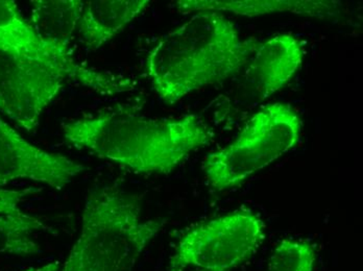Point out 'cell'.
<instances>
[{"label": "cell", "mask_w": 363, "mask_h": 271, "mask_svg": "<svg viewBox=\"0 0 363 271\" xmlns=\"http://www.w3.org/2000/svg\"><path fill=\"white\" fill-rule=\"evenodd\" d=\"M337 2L334 1H237V0H181L176 4L181 13L230 12L241 16L254 17L269 13L291 12L318 18L335 14Z\"/></svg>", "instance_id": "cell-11"}, {"label": "cell", "mask_w": 363, "mask_h": 271, "mask_svg": "<svg viewBox=\"0 0 363 271\" xmlns=\"http://www.w3.org/2000/svg\"><path fill=\"white\" fill-rule=\"evenodd\" d=\"M30 25L45 41L69 47L83 11L81 0H33Z\"/></svg>", "instance_id": "cell-12"}, {"label": "cell", "mask_w": 363, "mask_h": 271, "mask_svg": "<svg viewBox=\"0 0 363 271\" xmlns=\"http://www.w3.org/2000/svg\"><path fill=\"white\" fill-rule=\"evenodd\" d=\"M65 81L50 68L0 47V112L26 131L37 129Z\"/></svg>", "instance_id": "cell-7"}, {"label": "cell", "mask_w": 363, "mask_h": 271, "mask_svg": "<svg viewBox=\"0 0 363 271\" xmlns=\"http://www.w3.org/2000/svg\"><path fill=\"white\" fill-rule=\"evenodd\" d=\"M0 47L37 62L65 79H73L104 96H114L134 89L130 79L86 67L73 58L69 47L55 45L42 39L30 21L22 16L13 0H0Z\"/></svg>", "instance_id": "cell-6"}, {"label": "cell", "mask_w": 363, "mask_h": 271, "mask_svg": "<svg viewBox=\"0 0 363 271\" xmlns=\"http://www.w3.org/2000/svg\"><path fill=\"white\" fill-rule=\"evenodd\" d=\"M41 189L26 188L21 190H10L0 188V215L20 216L26 214L20 204L33 194L40 192Z\"/></svg>", "instance_id": "cell-15"}, {"label": "cell", "mask_w": 363, "mask_h": 271, "mask_svg": "<svg viewBox=\"0 0 363 271\" xmlns=\"http://www.w3.org/2000/svg\"><path fill=\"white\" fill-rule=\"evenodd\" d=\"M84 171L72 158L28 142L0 117V187L30 180L61 190Z\"/></svg>", "instance_id": "cell-9"}, {"label": "cell", "mask_w": 363, "mask_h": 271, "mask_svg": "<svg viewBox=\"0 0 363 271\" xmlns=\"http://www.w3.org/2000/svg\"><path fill=\"white\" fill-rule=\"evenodd\" d=\"M315 248L304 240H283L272 253L267 271H313Z\"/></svg>", "instance_id": "cell-14"}, {"label": "cell", "mask_w": 363, "mask_h": 271, "mask_svg": "<svg viewBox=\"0 0 363 271\" xmlns=\"http://www.w3.org/2000/svg\"><path fill=\"white\" fill-rule=\"evenodd\" d=\"M260 42L241 39L223 13L203 11L159 40L146 59L152 88L168 105L235 78Z\"/></svg>", "instance_id": "cell-2"}, {"label": "cell", "mask_w": 363, "mask_h": 271, "mask_svg": "<svg viewBox=\"0 0 363 271\" xmlns=\"http://www.w3.org/2000/svg\"><path fill=\"white\" fill-rule=\"evenodd\" d=\"M52 231L40 218L30 214L0 215V255H35L40 252L35 233Z\"/></svg>", "instance_id": "cell-13"}, {"label": "cell", "mask_w": 363, "mask_h": 271, "mask_svg": "<svg viewBox=\"0 0 363 271\" xmlns=\"http://www.w3.org/2000/svg\"><path fill=\"white\" fill-rule=\"evenodd\" d=\"M60 264L57 262L55 263L46 264V265L40 266V267L28 268L23 271H57L59 270Z\"/></svg>", "instance_id": "cell-16"}, {"label": "cell", "mask_w": 363, "mask_h": 271, "mask_svg": "<svg viewBox=\"0 0 363 271\" xmlns=\"http://www.w3.org/2000/svg\"><path fill=\"white\" fill-rule=\"evenodd\" d=\"M302 121L289 103L265 105L235 140L206 156L203 171L214 190L240 186L247 178L271 165L298 143Z\"/></svg>", "instance_id": "cell-4"}, {"label": "cell", "mask_w": 363, "mask_h": 271, "mask_svg": "<svg viewBox=\"0 0 363 271\" xmlns=\"http://www.w3.org/2000/svg\"><path fill=\"white\" fill-rule=\"evenodd\" d=\"M263 239L262 220L250 211H236L188 231L179 241L168 268L230 271L249 259Z\"/></svg>", "instance_id": "cell-5"}, {"label": "cell", "mask_w": 363, "mask_h": 271, "mask_svg": "<svg viewBox=\"0 0 363 271\" xmlns=\"http://www.w3.org/2000/svg\"><path fill=\"white\" fill-rule=\"evenodd\" d=\"M66 142L139 175H167L214 132L199 115L152 118L125 109L99 112L62 123Z\"/></svg>", "instance_id": "cell-1"}, {"label": "cell", "mask_w": 363, "mask_h": 271, "mask_svg": "<svg viewBox=\"0 0 363 271\" xmlns=\"http://www.w3.org/2000/svg\"><path fill=\"white\" fill-rule=\"evenodd\" d=\"M148 0H90L84 2L79 30L89 50L114 38L147 8Z\"/></svg>", "instance_id": "cell-10"}, {"label": "cell", "mask_w": 363, "mask_h": 271, "mask_svg": "<svg viewBox=\"0 0 363 271\" xmlns=\"http://www.w3.org/2000/svg\"><path fill=\"white\" fill-rule=\"evenodd\" d=\"M304 56V46L294 35H277L260 42L234 78L236 100L242 105H258L280 91L296 76Z\"/></svg>", "instance_id": "cell-8"}, {"label": "cell", "mask_w": 363, "mask_h": 271, "mask_svg": "<svg viewBox=\"0 0 363 271\" xmlns=\"http://www.w3.org/2000/svg\"><path fill=\"white\" fill-rule=\"evenodd\" d=\"M163 220H145L140 200L113 184L86 196L82 232L62 271H132Z\"/></svg>", "instance_id": "cell-3"}]
</instances>
